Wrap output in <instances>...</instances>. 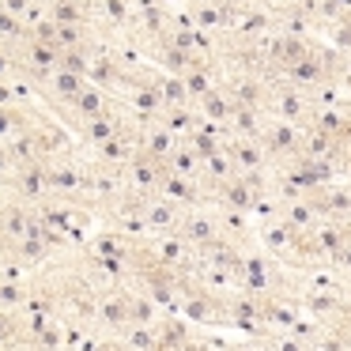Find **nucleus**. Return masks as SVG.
Wrapping results in <instances>:
<instances>
[{
    "label": "nucleus",
    "mask_w": 351,
    "mask_h": 351,
    "mask_svg": "<svg viewBox=\"0 0 351 351\" xmlns=\"http://www.w3.org/2000/svg\"><path fill=\"white\" fill-rule=\"evenodd\" d=\"M265 110H268V117H276V121H291V125H298V129H306V125H310V114H313L310 99H306V87L291 84V80H283V76L268 80Z\"/></svg>",
    "instance_id": "nucleus-1"
},
{
    "label": "nucleus",
    "mask_w": 351,
    "mask_h": 351,
    "mask_svg": "<svg viewBox=\"0 0 351 351\" xmlns=\"http://www.w3.org/2000/svg\"><path fill=\"white\" fill-rule=\"evenodd\" d=\"M257 144L265 147V159L272 170L287 167L291 159H298V147H302V129L291 121H276V117H268V125L261 129Z\"/></svg>",
    "instance_id": "nucleus-2"
},
{
    "label": "nucleus",
    "mask_w": 351,
    "mask_h": 351,
    "mask_svg": "<svg viewBox=\"0 0 351 351\" xmlns=\"http://www.w3.org/2000/svg\"><path fill=\"white\" fill-rule=\"evenodd\" d=\"M8 189L12 197L27 200V204H42L49 197V182H46V162H27V167H16L8 174V182L0 185Z\"/></svg>",
    "instance_id": "nucleus-3"
},
{
    "label": "nucleus",
    "mask_w": 351,
    "mask_h": 351,
    "mask_svg": "<svg viewBox=\"0 0 351 351\" xmlns=\"http://www.w3.org/2000/svg\"><path fill=\"white\" fill-rule=\"evenodd\" d=\"M178 234L193 245V250H208L212 242H219V223H215V208H185Z\"/></svg>",
    "instance_id": "nucleus-4"
},
{
    "label": "nucleus",
    "mask_w": 351,
    "mask_h": 351,
    "mask_svg": "<svg viewBox=\"0 0 351 351\" xmlns=\"http://www.w3.org/2000/svg\"><path fill=\"white\" fill-rule=\"evenodd\" d=\"M84 87H87V76H80V72H64V69H53V72H49V76L38 84V99H46L49 106L61 114V110L72 106V99H76Z\"/></svg>",
    "instance_id": "nucleus-5"
},
{
    "label": "nucleus",
    "mask_w": 351,
    "mask_h": 351,
    "mask_svg": "<svg viewBox=\"0 0 351 351\" xmlns=\"http://www.w3.org/2000/svg\"><path fill=\"white\" fill-rule=\"evenodd\" d=\"M129 298H132V291L125 287V283L102 291V298H99V328L121 336L125 328L132 325V321H129Z\"/></svg>",
    "instance_id": "nucleus-6"
},
{
    "label": "nucleus",
    "mask_w": 351,
    "mask_h": 351,
    "mask_svg": "<svg viewBox=\"0 0 351 351\" xmlns=\"http://www.w3.org/2000/svg\"><path fill=\"white\" fill-rule=\"evenodd\" d=\"M253 234H257V250H265L268 257L283 261L291 253V245H295L298 230L291 227V223H283L280 215H272V219H261L257 227H253Z\"/></svg>",
    "instance_id": "nucleus-7"
},
{
    "label": "nucleus",
    "mask_w": 351,
    "mask_h": 351,
    "mask_svg": "<svg viewBox=\"0 0 351 351\" xmlns=\"http://www.w3.org/2000/svg\"><path fill=\"white\" fill-rule=\"evenodd\" d=\"M136 129H140V155H147V159H155V162H162V167H167V159L174 155V147L182 144V140H178L174 132L159 121V117L136 125Z\"/></svg>",
    "instance_id": "nucleus-8"
},
{
    "label": "nucleus",
    "mask_w": 351,
    "mask_h": 351,
    "mask_svg": "<svg viewBox=\"0 0 351 351\" xmlns=\"http://www.w3.org/2000/svg\"><path fill=\"white\" fill-rule=\"evenodd\" d=\"M114 95L110 91H102V87H95V84H87L84 91L72 99V106L69 110H61V117L69 121V129L72 125H80V121H87V117H99V114H106L110 106H114Z\"/></svg>",
    "instance_id": "nucleus-9"
},
{
    "label": "nucleus",
    "mask_w": 351,
    "mask_h": 351,
    "mask_svg": "<svg viewBox=\"0 0 351 351\" xmlns=\"http://www.w3.org/2000/svg\"><path fill=\"white\" fill-rule=\"evenodd\" d=\"M182 215H185V208H182V204H174L170 197L155 193V197L147 200V208H144V227H147V238H152V234H170V230H178Z\"/></svg>",
    "instance_id": "nucleus-10"
},
{
    "label": "nucleus",
    "mask_w": 351,
    "mask_h": 351,
    "mask_svg": "<svg viewBox=\"0 0 351 351\" xmlns=\"http://www.w3.org/2000/svg\"><path fill=\"white\" fill-rule=\"evenodd\" d=\"M162 178H167V167L155 159H147V155H136V159L125 167V182H129L132 193H144V197H155L162 185Z\"/></svg>",
    "instance_id": "nucleus-11"
},
{
    "label": "nucleus",
    "mask_w": 351,
    "mask_h": 351,
    "mask_svg": "<svg viewBox=\"0 0 351 351\" xmlns=\"http://www.w3.org/2000/svg\"><path fill=\"white\" fill-rule=\"evenodd\" d=\"M223 152L230 155V162H234L238 174H250V170H265L268 159H265V147L257 144V140H245V136H227L223 140ZM272 170V167H268Z\"/></svg>",
    "instance_id": "nucleus-12"
},
{
    "label": "nucleus",
    "mask_w": 351,
    "mask_h": 351,
    "mask_svg": "<svg viewBox=\"0 0 351 351\" xmlns=\"http://www.w3.org/2000/svg\"><path fill=\"white\" fill-rule=\"evenodd\" d=\"M159 193L170 197L174 204H182V208H208L204 204V189H200V178H182V174H170L167 170Z\"/></svg>",
    "instance_id": "nucleus-13"
},
{
    "label": "nucleus",
    "mask_w": 351,
    "mask_h": 351,
    "mask_svg": "<svg viewBox=\"0 0 351 351\" xmlns=\"http://www.w3.org/2000/svg\"><path fill=\"white\" fill-rule=\"evenodd\" d=\"M215 223H219V238L234 245H250L253 242V223H250V212H230V208H215Z\"/></svg>",
    "instance_id": "nucleus-14"
},
{
    "label": "nucleus",
    "mask_w": 351,
    "mask_h": 351,
    "mask_svg": "<svg viewBox=\"0 0 351 351\" xmlns=\"http://www.w3.org/2000/svg\"><path fill=\"white\" fill-rule=\"evenodd\" d=\"M193 106H197V114L204 117V121H215V125H227L230 114H234V102H230V95L223 84H215L212 91H208L204 99H197Z\"/></svg>",
    "instance_id": "nucleus-15"
},
{
    "label": "nucleus",
    "mask_w": 351,
    "mask_h": 351,
    "mask_svg": "<svg viewBox=\"0 0 351 351\" xmlns=\"http://www.w3.org/2000/svg\"><path fill=\"white\" fill-rule=\"evenodd\" d=\"M265 125H268V114H265V110H253V106H234V114H230V121H227V132H230V136L257 140Z\"/></svg>",
    "instance_id": "nucleus-16"
},
{
    "label": "nucleus",
    "mask_w": 351,
    "mask_h": 351,
    "mask_svg": "<svg viewBox=\"0 0 351 351\" xmlns=\"http://www.w3.org/2000/svg\"><path fill=\"white\" fill-rule=\"evenodd\" d=\"M38 117L42 114H34V110L23 106V102H16V106H0V140H12V136H19V132H27Z\"/></svg>",
    "instance_id": "nucleus-17"
},
{
    "label": "nucleus",
    "mask_w": 351,
    "mask_h": 351,
    "mask_svg": "<svg viewBox=\"0 0 351 351\" xmlns=\"http://www.w3.org/2000/svg\"><path fill=\"white\" fill-rule=\"evenodd\" d=\"M132 242H136V238H129V234H121V230L106 227L102 234H95V238H91V245H87V250L99 253V257H121L125 265H129V250H132Z\"/></svg>",
    "instance_id": "nucleus-18"
},
{
    "label": "nucleus",
    "mask_w": 351,
    "mask_h": 351,
    "mask_svg": "<svg viewBox=\"0 0 351 351\" xmlns=\"http://www.w3.org/2000/svg\"><path fill=\"white\" fill-rule=\"evenodd\" d=\"M280 219H283V223H291V227H295L298 234H306V230L317 227L321 215H317V208H313L310 200L302 197V200H287V204H280Z\"/></svg>",
    "instance_id": "nucleus-19"
},
{
    "label": "nucleus",
    "mask_w": 351,
    "mask_h": 351,
    "mask_svg": "<svg viewBox=\"0 0 351 351\" xmlns=\"http://www.w3.org/2000/svg\"><path fill=\"white\" fill-rule=\"evenodd\" d=\"M159 121L167 125V129L174 132L178 140H185V136H189V132L200 125V114H197V106H193V102H189V106H167V110L159 114Z\"/></svg>",
    "instance_id": "nucleus-20"
},
{
    "label": "nucleus",
    "mask_w": 351,
    "mask_h": 351,
    "mask_svg": "<svg viewBox=\"0 0 351 351\" xmlns=\"http://www.w3.org/2000/svg\"><path fill=\"white\" fill-rule=\"evenodd\" d=\"M189 19H193V27L197 31H204V34H219L223 31V8L215 4V0H197V4H189Z\"/></svg>",
    "instance_id": "nucleus-21"
},
{
    "label": "nucleus",
    "mask_w": 351,
    "mask_h": 351,
    "mask_svg": "<svg viewBox=\"0 0 351 351\" xmlns=\"http://www.w3.org/2000/svg\"><path fill=\"white\" fill-rule=\"evenodd\" d=\"M159 317H162V306L152 302L144 291H132V298H129V321L132 325H155Z\"/></svg>",
    "instance_id": "nucleus-22"
},
{
    "label": "nucleus",
    "mask_w": 351,
    "mask_h": 351,
    "mask_svg": "<svg viewBox=\"0 0 351 351\" xmlns=\"http://www.w3.org/2000/svg\"><path fill=\"white\" fill-rule=\"evenodd\" d=\"M167 170H170V174H182V178H200V159L185 144H178L174 155L167 159Z\"/></svg>",
    "instance_id": "nucleus-23"
},
{
    "label": "nucleus",
    "mask_w": 351,
    "mask_h": 351,
    "mask_svg": "<svg viewBox=\"0 0 351 351\" xmlns=\"http://www.w3.org/2000/svg\"><path fill=\"white\" fill-rule=\"evenodd\" d=\"M159 91L167 106H189V91H185L182 76H170V72H159Z\"/></svg>",
    "instance_id": "nucleus-24"
},
{
    "label": "nucleus",
    "mask_w": 351,
    "mask_h": 351,
    "mask_svg": "<svg viewBox=\"0 0 351 351\" xmlns=\"http://www.w3.org/2000/svg\"><path fill=\"white\" fill-rule=\"evenodd\" d=\"M328 46L340 49V53H348V49H351V16H343L340 23L328 27Z\"/></svg>",
    "instance_id": "nucleus-25"
},
{
    "label": "nucleus",
    "mask_w": 351,
    "mask_h": 351,
    "mask_svg": "<svg viewBox=\"0 0 351 351\" xmlns=\"http://www.w3.org/2000/svg\"><path fill=\"white\" fill-rule=\"evenodd\" d=\"M16 72H19L16 49H12V46H0V80H12Z\"/></svg>",
    "instance_id": "nucleus-26"
},
{
    "label": "nucleus",
    "mask_w": 351,
    "mask_h": 351,
    "mask_svg": "<svg viewBox=\"0 0 351 351\" xmlns=\"http://www.w3.org/2000/svg\"><path fill=\"white\" fill-rule=\"evenodd\" d=\"M340 91L351 95V49L343 53V72H340Z\"/></svg>",
    "instance_id": "nucleus-27"
},
{
    "label": "nucleus",
    "mask_w": 351,
    "mask_h": 351,
    "mask_svg": "<svg viewBox=\"0 0 351 351\" xmlns=\"http://www.w3.org/2000/svg\"><path fill=\"white\" fill-rule=\"evenodd\" d=\"M253 4H261V8L276 12V8H283V4H291V0H253Z\"/></svg>",
    "instance_id": "nucleus-28"
},
{
    "label": "nucleus",
    "mask_w": 351,
    "mask_h": 351,
    "mask_svg": "<svg viewBox=\"0 0 351 351\" xmlns=\"http://www.w3.org/2000/svg\"><path fill=\"white\" fill-rule=\"evenodd\" d=\"M4 242H8V238H4V234H0V250H4Z\"/></svg>",
    "instance_id": "nucleus-29"
}]
</instances>
